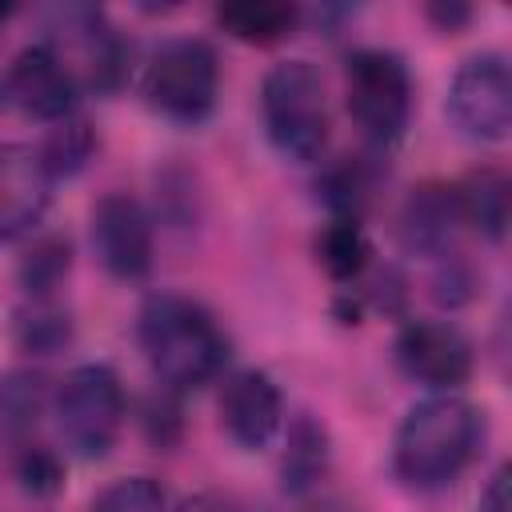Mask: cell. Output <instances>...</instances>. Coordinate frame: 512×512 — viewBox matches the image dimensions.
Listing matches in <instances>:
<instances>
[{
    "instance_id": "6da1fadb",
    "label": "cell",
    "mask_w": 512,
    "mask_h": 512,
    "mask_svg": "<svg viewBox=\"0 0 512 512\" xmlns=\"http://www.w3.org/2000/svg\"><path fill=\"white\" fill-rule=\"evenodd\" d=\"M480 436H484V420L468 400L452 392L428 396L412 404L408 416L400 420L392 444V468L408 488L420 492L444 488L472 464Z\"/></svg>"
},
{
    "instance_id": "7a4b0ae2",
    "label": "cell",
    "mask_w": 512,
    "mask_h": 512,
    "mask_svg": "<svg viewBox=\"0 0 512 512\" xmlns=\"http://www.w3.org/2000/svg\"><path fill=\"white\" fill-rule=\"evenodd\" d=\"M136 332L152 372L172 392H192L208 384L228 360V336L220 332L212 312L188 296L160 292L144 300Z\"/></svg>"
},
{
    "instance_id": "3957f363",
    "label": "cell",
    "mask_w": 512,
    "mask_h": 512,
    "mask_svg": "<svg viewBox=\"0 0 512 512\" xmlns=\"http://www.w3.org/2000/svg\"><path fill=\"white\" fill-rule=\"evenodd\" d=\"M260 112L268 140L280 156L296 164H312L328 148V96L324 76L312 60H280L268 68L260 84Z\"/></svg>"
},
{
    "instance_id": "277c9868",
    "label": "cell",
    "mask_w": 512,
    "mask_h": 512,
    "mask_svg": "<svg viewBox=\"0 0 512 512\" xmlns=\"http://www.w3.org/2000/svg\"><path fill=\"white\" fill-rule=\"evenodd\" d=\"M344 104L372 144L392 148L404 136L408 116H412L408 64L384 48L352 52L344 64Z\"/></svg>"
},
{
    "instance_id": "5b68a950",
    "label": "cell",
    "mask_w": 512,
    "mask_h": 512,
    "mask_svg": "<svg viewBox=\"0 0 512 512\" xmlns=\"http://www.w3.org/2000/svg\"><path fill=\"white\" fill-rule=\"evenodd\" d=\"M52 412H56V428H60L64 444L76 456H84V460L108 456L120 436V424H124L120 376L108 364L72 368L56 388Z\"/></svg>"
},
{
    "instance_id": "8992f818",
    "label": "cell",
    "mask_w": 512,
    "mask_h": 512,
    "mask_svg": "<svg viewBox=\"0 0 512 512\" xmlns=\"http://www.w3.org/2000/svg\"><path fill=\"white\" fill-rule=\"evenodd\" d=\"M140 92L152 112L176 124H200L216 108L220 64L204 40H168L144 68Z\"/></svg>"
},
{
    "instance_id": "52a82bcc",
    "label": "cell",
    "mask_w": 512,
    "mask_h": 512,
    "mask_svg": "<svg viewBox=\"0 0 512 512\" xmlns=\"http://www.w3.org/2000/svg\"><path fill=\"white\" fill-rule=\"evenodd\" d=\"M452 124L480 144H496L512 128V72L500 52L468 56L448 84Z\"/></svg>"
},
{
    "instance_id": "ba28073f",
    "label": "cell",
    "mask_w": 512,
    "mask_h": 512,
    "mask_svg": "<svg viewBox=\"0 0 512 512\" xmlns=\"http://www.w3.org/2000/svg\"><path fill=\"white\" fill-rule=\"evenodd\" d=\"M4 96L20 116L60 124V120H68V112L76 104V76H72V68L64 64V56L56 48L28 44L8 64Z\"/></svg>"
},
{
    "instance_id": "9c48e42d",
    "label": "cell",
    "mask_w": 512,
    "mask_h": 512,
    "mask_svg": "<svg viewBox=\"0 0 512 512\" xmlns=\"http://www.w3.org/2000/svg\"><path fill=\"white\" fill-rule=\"evenodd\" d=\"M92 248L116 280H144L152 268V220L128 192H108L92 208Z\"/></svg>"
},
{
    "instance_id": "30bf717a",
    "label": "cell",
    "mask_w": 512,
    "mask_h": 512,
    "mask_svg": "<svg viewBox=\"0 0 512 512\" xmlns=\"http://www.w3.org/2000/svg\"><path fill=\"white\" fill-rule=\"evenodd\" d=\"M396 364L440 392L460 388L472 376V344L456 324L444 320H408L396 336Z\"/></svg>"
},
{
    "instance_id": "8fae6325",
    "label": "cell",
    "mask_w": 512,
    "mask_h": 512,
    "mask_svg": "<svg viewBox=\"0 0 512 512\" xmlns=\"http://www.w3.org/2000/svg\"><path fill=\"white\" fill-rule=\"evenodd\" d=\"M220 420L240 448H268L284 424V396L276 380L260 368H244L224 380Z\"/></svg>"
},
{
    "instance_id": "7c38bea8",
    "label": "cell",
    "mask_w": 512,
    "mask_h": 512,
    "mask_svg": "<svg viewBox=\"0 0 512 512\" xmlns=\"http://www.w3.org/2000/svg\"><path fill=\"white\" fill-rule=\"evenodd\" d=\"M48 176L40 156L20 144H0V240H16L48 208Z\"/></svg>"
},
{
    "instance_id": "4fadbf2b",
    "label": "cell",
    "mask_w": 512,
    "mask_h": 512,
    "mask_svg": "<svg viewBox=\"0 0 512 512\" xmlns=\"http://www.w3.org/2000/svg\"><path fill=\"white\" fill-rule=\"evenodd\" d=\"M460 200L448 184H420L408 192L400 208V244L420 256H448L456 232H460Z\"/></svg>"
},
{
    "instance_id": "5bb4252c",
    "label": "cell",
    "mask_w": 512,
    "mask_h": 512,
    "mask_svg": "<svg viewBox=\"0 0 512 512\" xmlns=\"http://www.w3.org/2000/svg\"><path fill=\"white\" fill-rule=\"evenodd\" d=\"M216 24L244 44H276L300 24V8L284 0H232L216 8Z\"/></svg>"
},
{
    "instance_id": "9a60e30c",
    "label": "cell",
    "mask_w": 512,
    "mask_h": 512,
    "mask_svg": "<svg viewBox=\"0 0 512 512\" xmlns=\"http://www.w3.org/2000/svg\"><path fill=\"white\" fill-rule=\"evenodd\" d=\"M456 200H460V216L464 224H472L480 236L488 240H504V228H508V204H512V184L500 168H476L460 188H456Z\"/></svg>"
},
{
    "instance_id": "2e32d148",
    "label": "cell",
    "mask_w": 512,
    "mask_h": 512,
    "mask_svg": "<svg viewBox=\"0 0 512 512\" xmlns=\"http://www.w3.org/2000/svg\"><path fill=\"white\" fill-rule=\"evenodd\" d=\"M316 264L340 284L360 280L364 268L372 264V244H368L360 220H340L336 216L332 224H324L320 236H316Z\"/></svg>"
},
{
    "instance_id": "e0dca14e",
    "label": "cell",
    "mask_w": 512,
    "mask_h": 512,
    "mask_svg": "<svg viewBox=\"0 0 512 512\" xmlns=\"http://www.w3.org/2000/svg\"><path fill=\"white\" fill-rule=\"evenodd\" d=\"M280 472H284V488L296 496L320 484V476L328 472V436L316 420L300 416L288 428V452H284Z\"/></svg>"
},
{
    "instance_id": "ac0fdd59",
    "label": "cell",
    "mask_w": 512,
    "mask_h": 512,
    "mask_svg": "<svg viewBox=\"0 0 512 512\" xmlns=\"http://www.w3.org/2000/svg\"><path fill=\"white\" fill-rule=\"evenodd\" d=\"M96 152V136H92V124L88 120H60L44 144L36 148L40 156V168L48 180H64V176H76Z\"/></svg>"
},
{
    "instance_id": "d6986e66",
    "label": "cell",
    "mask_w": 512,
    "mask_h": 512,
    "mask_svg": "<svg viewBox=\"0 0 512 512\" xmlns=\"http://www.w3.org/2000/svg\"><path fill=\"white\" fill-rule=\"evenodd\" d=\"M68 268H72V248H68V240H64V236H48V240L32 244V252L24 256L20 280H24V288H28L36 300H44L52 288L64 284Z\"/></svg>"
},
{
    "instance_id": "ffe728a7",
    "label": "cell",
    "mask_w": 512,
    "mask_h": 512,
    "mask_svg": "<svg viewBox=\"0 0 512 512\" xmlns=\"http://www.w3.org/2000/svg\"><path fill=\"white\" fill-rule=\"evenodd\" d=\"M68 336H72L68 316H64L60 308L44 304V300H36L28 312H20V316H16V344H20L24 352L48 356V352L64 348V344H68Z\"/></svg>"
},
{
    "instance_id": "44dd1931",
    "label": "cell",
    "mask_w": 512,
    "mask_h": 512,
    "mask_svg": "<svg viewBox=\"0 0 512 512\" xmlns=\"http://www.w3.org/2000/svg\"><path fill=\"white\" fill-rule=\"evenodd\" d=\"M40 404H44V388H40L36 376H24V372L8 376L0 384V428L8 436L32 432V424L40 416Z\"/></svg>"
},
{
    "instance_id": "7402d4cb",
    "label": "cell",
    "mask_w": 512,
    "mask_h": 512,
    "mask_svg": "<svg viewBox=\"0 0 512 512\" xmlns=\"http://www.w3.org/2000/svg\"><path fill=\"white\" fill-rule=\"evenodd\" d=\"M92 512H164V488L152 476H124L92 500Z\"/></svg>"
},
{
    "instance_id": "603a6c76",
    "label": "cell",
    "mask_w": 512,
    "mask_h": 512,
    "mask_svg": "<svg viewBox=\"0 0 512 512\" xmlns=\"http://www.w3.org/2000/svg\"><path fill=\"white\" fill-rule=\"evenodd\" d=\"M372 180L360 164H340L324 176V200L340 212V220H360V208L368 204Z\"/></svg>"
},
{
    "instance_id": "cb8c5ba5",
    "label": "cell",
    "mask_w": 512,
    "mask_h": 512,
    "mask_svg": "<svg viewBox=\"0 0 512 512\" xmlns=\"http://www.w3.org/2000/svg\"><path fill=\"white\" fill-rule=\"evenodd\" d=\"M16 476H20L24 492H32V496H52V492L64 484V468H60V460H56L48 448H40V444H28V448L20 452V460H16Z\"/></svg>"
},
{
    "instance_id": "d4e9b609",
    "label": "cell",
    "mask_w": 512,
    "mask_h": 512,
    "mask_svg": "<svg viewBox=\"0 0 512 512\" xmlns=\"http://www.w3.org/2000/svg\"><path fill=\"white\" fill-rule=\"evenodd\" d=\"M444 260V268L436 272V280H432V296L436 300H444V304H464V300H472V292H476V280H472V272L456 260V256H440Z\"/></svg>"
},
{
    "instance_id": "484cf974",
    "label": "cell",
    "mask_w": 512,
    "mask_h": 512,
    "mask_svg": "<svg viewBox=\"0 0 512 512\" xmlns=\"http://www.w3.org/2000/svg\"><path fill=\"white\" fill-rule=\"evenodd\" d=\"M508 464H500L492 476H488V484H484V492H480V500H476V512H512V500H508Z\"/></svg>"
},
{
    "instance_id": "4316f807",
    "label": "cell",
    "mask_w": 512,
    "mask_h": 512,
    "mask_svg": "<svg viewBox=\"0 0 512 512\" xmlns=\"http://www.w3.org/2000/svg\"><path fill=\"white\" fill-rule=\"evenodd\" d=\"M176 512H236V508H232V500H224L216 492H196V496L180 500Z\"/></svg>"
},
{
    "instance_id": "83f0119b",
    "label": "cell",
    "mask_w": 512,
    "mask_h": 512,
    "mask_svg": "<svg viewBox=\"0 0 512 512\" xmlns=\"http://www.w3.org/2000/svg\"><path fill=\"white\" fill-rule=\"evenodd\" d=\"M428 16H432V20H440L444 28H456V24H464V20H468V8H464V4H448V8H444V4H432V8H428Z\"/></svg>"
},
{
    "instance_id": "f1b7e54d",
    "label": "cell",
    "mask_w": 512,
    "mask_h": 512,
    "mask_svg": "<svg viewBox=\"0 0 512 512\" xmlns=\"http://www.w3.org/2000/svg\"><path fill=\"white\" fill-rule=\"evenodd\" d=\"M4 16H8V8H0V24H4Z\"/></svg>"
}]
</instances>
